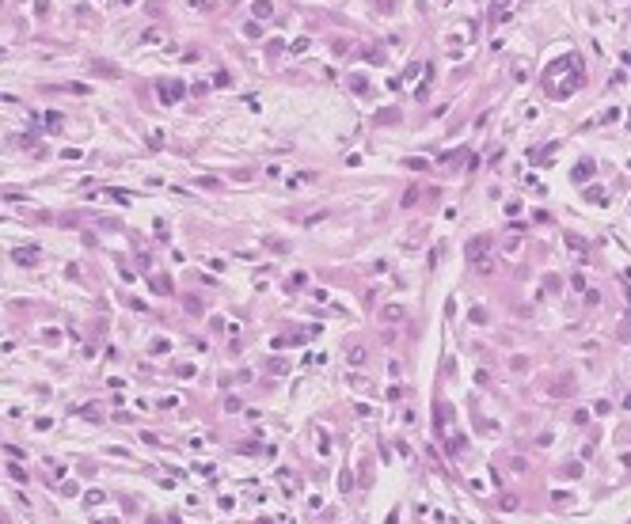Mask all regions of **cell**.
Masks as SVG:
<instances>
[{"mask_svg":"<svg viewBox=\"0 0 631 524\" xmlns=\"http://www.w3.org/2000/svg\"><path fill=\"white\" fill-rule=\"evenodd\" d=\"M487 251H491V240H487V236L468 240V258H472V262H479V266H483V262H487Z\"/></svg>","mask_w":631,"mask_h":524,"instance_id":"obj_1","label":"cell"},{"mask_svg":"<svg viewBox=\"0 0 631 524\" xmlns=\"http://www.w3.org/2000/svg\"><path fill=\"white\" fill-rule=\"evenodd\" d=\"M12 258H16L19 266H35V262H38V247H16Z\"/></svg>","mask_w":631,"mask_h":524,"instance_id":"obj_2","label":"cell"},{"mask_svg":"<svg viewBox=\"0 0 631 524\" xmlns=\"http://www.w3.org/2000/svg\"><path fill=\"white\" fill-rule=\"evenodd\" d=\"M381 319H384V323H403V319H407V308H403V304H384Z\"/></svg>","mask_w":631,"mask_h":524,"instance_id":"obj_3","label":"cell"},{"mask_svg":"<svg viewBox=\"0 0 631 524\" xmlns=\"http://www.w3.org/2000/svg\"><path fill=\"white\" fill-rule=\"evenodd\" d=\"M179 95H183L179 84H160V99H164V103H171V99H179Z\"/></svg>","mask_w":631,"mask_h":524,"instance_id":"obj_4","label":"cell"},{"mask_svg":"<svg viewBox=\"0 0 631 524\" xmlns=\"http://www.w3.org/2000/svg\"><path fill=\"white\" fill-rule=\"evenodd\" d=\"M262 247L278 251V255H286V251H289V243H286V240H278V236H266V240H262Z\"/></svg>","mask_w":631,"mask_h":524,"instance_id":"obj_5","label":"cell"},{"mask_svg":"<svg viewBox=\"0 0 631 524\" xmlns=\"http://www.w3.org/2000/svg\"><path fill=\"white\" fill-rule=\"evenodd\" d=\"M571 391H574L571 380H567V384H552V395H571Z\"/></svg>","mask_w":631,"mask_h":524,"instance_id":"obj_6","label":"cell"},{"mask_svg":"<svg viewBox=\"0 0 631 524\" xmlns=\"http://www.w3.org/2000/svg\"><path fill=\"white\" fill-rule=\"evenodd\" d=\"M346 357H350V365H362V361H365V350H362V346H354Z\"/></svg>","mask_w":631,"mask_h":524,"instance_id":"obj_7","label":"cell"},{"mask_svg":"<svg viewBox=\"0 0 631 524\" xmlns=\"http://www.w3.org/2000/svg\"><path fill=\"white\" fill-rule=\"evenodd\" d=\"M521 251V240H510V243H502V255H517Z\"/></svg>","mask_w":631,"mask_h":524,"instance_id":"obj_8","label":"cell"},{"mask_svg":"<svg viewBox=\"0 0 631 524\" xmlns=\"http://www.w3.org/2000/svg\"><path fill=\"white\" fill-rule=\"evenodd\" d=\"M152 285H156V292H171V281H167V277H152Z\"/></svg>","mask_w":631,"mask_h":524,"instance_id":"obj_9","label":"cell"},{"mask_svg":"<svg viewBox=\"0 0 631 524\" xmlns=\"http://www.w3.org/2000/svg\"><path fill=\"white\" fill-rule=\"evenodd\" d=\"M567 243H571L574 251H586V240H578V236H567Z\"/></svg>","mask_w":631,"mask_h":524,"instance_id":"obj_10","label":"cell"}]
</instances>
